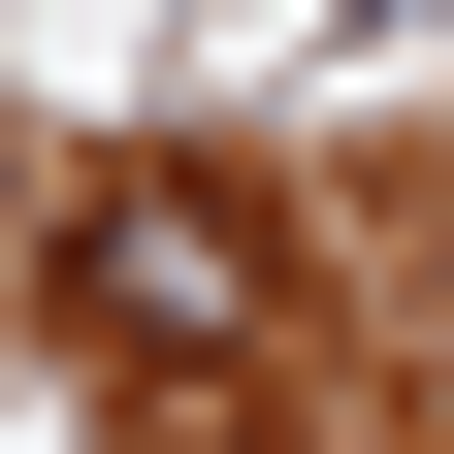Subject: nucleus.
<instances>
[{"label": "nucleus", "mask_w": 454, "mask_h": 454, "mask_svg": "<svg viewBox=\"0 0 454 454\" xmlns=\"http://www.w3.org/2000/svg\"><path fill=\"white\" fill-rule=\"evenodd\" d=\"M66 325L98 357H260V325H293V227L227 195V162H98L66 195Z\"/></svg>", "instance_id": "nucleus-1"}]
</instances>
